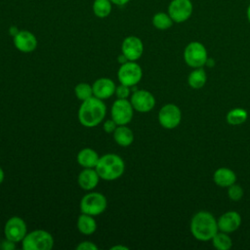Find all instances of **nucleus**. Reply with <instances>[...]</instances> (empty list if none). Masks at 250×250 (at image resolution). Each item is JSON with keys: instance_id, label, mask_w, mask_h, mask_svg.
Listing matches in <instances>:
<instances>
[{"instance_id": "nucleus-1", "label": "nucleus", "mask_w": 250, "mask_h": 250, "mask_svg": "<svg viewBox=\"0 0 250 250\" xmlns=\"http://www.w3.org/2000/svg\"><path fill=\"white\" fill-rule=\"evenodd\" d=\"M106 106L103 100L92 96L82 102L78 109V120L87 128L98 126L105 117Z\"/></svg>"}, {"instance_id": "nucleus-2", "label": "nucleus", "mask_w": 250, "mask_h": 250, "mask_svg": "<svg viewBox=\"0 0 250 250\" xmlns=\"http://www.w3.org/2000/svg\"><path fill=\"white\" fill-rule=\"evenodd\" d=\"M190 232L200 241H209L219 231L217 219L208 211H198L190 220Z\"/></svg>"}, {"instance_id": "nucleus-3", "label": "nucleus", "mask_w": 250, "mask_h": 250, "mask_svg": "<svg viewBox=\"0 0 250 250\" xmlns=\"http://www.w3.org/2000/svg\"><path fill=\"white\" fill-rule=\"evenodd\" d=\"M95 169L101 179L105 181H113L123 175L125 163L119 155L114 153H106L100 156Z\"/></svg>"}, {"instance_id": "nucleus-4", "label": "nucleus", "mask_w": 250, "mask_h": 250, "mask_svg": "<svg viewBox=\"0 0 250 250\" xmlns=\"http://www.w3.org/2000/svg\"><path fill=\"white\" fill-rule=\"evenodd\" d=\"M21 243L23 250H51L54 246V238L50 232L36 229L26 233Z\"/></svg>"}, {"instance_id": "nucleus-5", "label": "nucleus", "mask_w": 250, "mask_h": 250, "mask_svg": "<svg viewBox=\"0 0 250 250\" xmlns=\"http://www.w3.org/2000/svg\"><path fill=\"white\" fill-rule=\"evenodd\" d=\"M185 62L192 67H203L208 61V54L205 46L198 41L189 42L184 50Z\"/></svg>"}, {"instance_id": "nucleus-6", "label": "nucleus", "mask_w": 250, "mask_h": 250, "mask_svg": "<svg viewBox=\"0 0 250 250\" xmlns=\"http://www.w3.org/2000/svg\"><path fill=\"white\" fill-rule=\"evenodd\" d=\"M107 201L104 194L100 192H89L85 194L80 201L81 213L91 216H98L106 209Z\"/></svg>"}, {"instance_id": "nucleus-7", "label": "nucleus", "mask_w": 250, "mask_h": 250, "mask_svg": "<svg viewBox=\"0 0 250 250\" xmlns=\"http://www.w3.org/2000/svg\"><path fill=\"white\" fill-rule=\"evenodd\" d=\"M143 77L142 67L135 62L128 61L122 63L117 71V78L121 84L129 87L138 84Z\"/></svg>"}, {"instance_id": "nucleus-8", "label": "nucleus", "mask_w": 250, "mask_h": 250, "mask_svg": "<svg viewBox=\"0 0 250 250\" xmlns=\"http://www.w3.org/2000/svg\"><path fill=\"white\" fill-rule=\"evenodd\" d=\"M182 120V111L180 107L174 104H164L158 112L159 124L168 130L178 127Z\"/></svg>"}, {"instance_id": "nucleus-9", "label": "nucleus", "mask_w": 250, "mask_h": 250, "mask_svg": "<svg viewBox=\"0 0 250 250\" xmlns=\"http://www.w3.org/2000/svg\"><path fill=\"white\" fill-rule=\"evenodd\" d=\"M192 12L191 0H172L168 5V14L176 23L187 21L191 17Z\"/></svg>"}, {"instance_id": "nucleus-10", "label": "nucleus", "mask_w": 250, "mask_h": 250, "mask_svg": "<svg viewBox=\"0 0 250 250\" xmlns=\"http://www.w3.org/2000/svg\"><path fill=\"white\" fill-rule=\"evenodd\" d=\"M110 114L117 125H127L133 118L134 108L127 99H117L111 106Z\"/></svg>"}, {"instance_id": "nucleus-11", "label": "nucleus", "mask_w": 250, "mask_h": 250, "mask_svg": "<svg viewBox=\"0 0 250 250\" xmlns=\"http://www.w3.org/2000/svg\"><path fill=\"white\" fill-rule=\"evenodd\" d=\"M4 233L6 239L18 243L22 241L27 233V228L25 222L20 217H11L5 224Z\"/></svg>"}, {"instance_id": "nucleus-12", "label": "nucleus", "mask_w": 250, "mask_h": 250, "mask_svg": "<svg viewBox=\"0 0 250 250\" xmlns=\"http://www.w3.org/2000/svg\"><path fill=\"white\" fill-rule=\"evenodd\" d=\"M133 108L139 112L145 113L150 111L155 105L154 96L146 90H137L131 95L130 99Z\"/></svg>"}, {"instance_id": "nucleus-13", "label": "nucleus", "mask_w": 250, "mask_h": 250, "mask_svg": "<svg viewBox=\"0 0 250 250\" xmlns=\"http://www.w3.org/2000/svg\"><path fill=\"white\" fill-rule=\"evenodd\" d=\"M122 54L127 58L128 61H138L144 53L143 41L134 35L126 37L121 44Z\"/></svg>"}, {"instance_id": "nucleus-14", "label": "nucleus", "mask_w": 250, "mask_h": 250, "mask_svg": "<svg viewBox=\"0 0 250 250\" xmlns=\"http://www.w3.org/2000/svg\"><path fill=\"white\" fill-rule=\"evenodd\" d=\"M13 41L16 49L22 53H31L37 47L35 35L28 30H20L14 36Z\"/></svg>"}, {"instance_id": "nucleus-15", "label": "nucleus", "mask_w": 250, "mask_h": 250, "mask_svg": "<svg viewBox=\"0 0 250 250\" xmlns=\"http://www.w3.org/2000/svg\"><path fill=\"white\" fill-rule=\"evenodd\" d=\"M218 229L221 231L230 233L239 229L241 225V216L236 211H227L217 220Z\"/></svg>"}, {"instance_id": "nucleus-16", "label": "nucleus", "mask_w": 250, "mask_h": 250, "mask_svg": "<svg viewBox=\"0 0 250 250\" xmlns=\"http://www.w3.org/2000/svg\"><path fill=\"white\" fill-rule=\"evenodd\" d=\"M93 95L101 100H105L110 98L115 93L116 85L113 80L107 77H102L97 79L92 85Z\"/></svg>"}, {"instance_id": "nucleus-17", "label": "nucleus", "mask_w": 250, "mask_h": 250, "mask_svg": "<svg viewBox=\"0 0 250 250\" xmlns=\"http://www.w3.org/2000/svg\"><path fill=\"white\" fill-rule=\"evenodd\" d=\"M100 176L98 175L96 169L94 168H85L78 175V185L81 188L85 190L94 189L100 181Z\"/></svg>"}, {"instance_id": "nucleus-18", "label": "nucleus", "mask_w": 250, "mask_h": 250, "mask_svg": "<svg viewBox=\"0 0 250 250\" xmlns=\"http://www.w3.org/2000/svg\"><path fill=\"white\" fill-rule=\"evenodd\" d=\"M214 183L221 188H229L236 181L235 173L227 167L218 168L213 174Z\"/></svg>"}, {"instance_id": "nucleus-19", "label": "nucleus", "mask_w": 250, "mask_h": 250, "mask_svg": "<svg viewBox=\"0 0 250 250\" xmlns=\"http://www.w3.org/2000/svg\"><path fill=\"white\" fill-rule=\"evenodd\" d=\"M99 154L96 150L90 147L81 149L77 154V162L84 168H95L99 161Z\"/></svg>"}, {"instance_id": "nucleus-20", "label": "nucleus", "mask_w": 250, "mask_h": 250, "mask_svg": "<svg viewBox=\"0 0 250 250\" xmlns=\"http://www.w3.org/2000/svg\"><path fill=\"white\" fill-rule=\"evenodd\" d=\"M113 138L117 145L121 146H128L134 141V134L126 125H118L113 132Z\"/></svg>"}, {"instance_id": "nucleus-21", "label": "nucleus", "mask_w": 250, "mask_h": 250, "mask_svg": "<svg viewBox=\"0 0 250 250\" xmlns=\"http://www.w3.org/2000/svg\"><path fill=\"white\" fill-rule=\"evenodd\" d=\"M77 229L82 234L90 235L96 231L97 223L93 216L82 213L77 220Z\"/></svg>"}, {"instance_id": "nucleus-22", "label": "nucleus", "mask_w": 250, "mask_h": 250, "mask_svg": "<svg viewBox=\"0 0 250 250\" xmlns=\"http://www.w3.org/2000/svg\"><path fill=\"white\" fill-rule=\"evenodd\" d=\"M206 81L207 74L202 67L193 68L188 77V84L192 89H201L206 84Z\"/></svg>"}, {"instance_id": "nucleus-23", "label": "nucleus", "mask_w": 250, "mask_h": 250, "mask_svg": "<svg viewBox=\"0 0 250 250\" xmlns=\"http://www.w3.org/2000/svg\"><path fill=\"white\" fill-rule=\"evenodd\" d=\"M248 117L247 111L242 107H234L228 111L226 115V120L229 125L238 126L243 124Z\"/></svg>"}, {"instance_id": "nucleus-24", "label": "nucleus", "mask_w": 250, "mask_h": 250, "mask_svg": "<svg viewBox=\"0 0 250 250\" xmlns=\"http://www.w3.org/2000/svg\"><path fill=\"white\" fill-rule=\"evenodd\" d=\"M212 244L218 250H229L232 247V240L230 236L224 231L219 230L212 237Z\"/></svg>"}, {"instance_id": "nucleus-25", "label": "nucleus", "mask_w": 250, "mask_h": 250, "mask_svg": "<svg viewBox=\"0 0 250 250\" xmlns=\"http://www.w3.org/2000/svg\"><path fill=\"white\" fill-rule=\"evenodd\" d=\"M174 21L168 13L158 12L152 17V24L156 29L166 30L173 25Z\"/></svg>"}, {"instance_id": "nucleus-26", "label": "nucleus", "mask_w": 250, "mask_h": 250, "mask_svg": "<svg viewBox=\"0 0 250 250\" xmlns=\"http://www.w3.org/2000/svg\"><path fill=\"white\" fill-rule=\"evenodd\" d=\"M112 9V3L110 0H94L93 12L98 18H106Z\"/></svg>"}, {"instance_id": "nucleus-27", "label": "nucleus", "mask_w": 250, "mask_h": 250, "mask_svg": "<svg viewBox=\"0 0 250 250\" xmlns=\"http://www.w3.org/2000/svg\"><path fill=\"white\" fill-rule=\"evenodd\" d=\"M74 93H75V96L78 100L80 101H85L89 98H91L93 95V88L90 84L88 83H85V82H82V83H78L76 86H75V89H74Z\"/></svg>"}, {"instance_id": "nucleus-28", "label": "nucleus", "mask_w": 250, "mask_h": 250, "mask_svg": "<svg viewBox=\"0 0 250 250\" xmlns=\"http://www.w3.org/2000/svg\"><path fill=\"white\" fill-rule=\"evenodd\" d=\"M228 195L232 201H238L243 196V189L237 184H232L228 188Z\"/></svg>"}, {"instance_id": "nucleus-29", "label": "nucleus", "mask_w": 250, "mask_h": 250, "mask_svg": "<svg viewBox=\"0 0 250 250\" xmlns=\"http://www.w3.org/2000/svg\"><path fill=\"white\" fill-rule=\"evenodd\" d=\"M117 99H127L130 96V87L124 84H121L116 86L115 93Z\"/></svg>"}, {"instance_id": "nucleus-30", "label": "nucleus", "mask_w": 250, "mask_h": 250, "mask_svg": "<svg viewBox=\"0 0 250 250\" xmlns=\"http://www.w3.org/2000/svg\"><path fill=\"white\" fill-rule=\"evenodd\" d=\"M117 126H118V125H117L112 119H108V120H106V121L104 123L103 129H104V131L105 133L110 134V133H113V132H114V130L116 129Z\"/></svg>"}, {"instance_id": "nucleus-31", "label": "nucleus", "mask_w": 250, "mask_h": 250, "mask_svg": "<svg viewBox=\"0 0 250 250\" xmlns=\"http://www.w3.org/2000/svg\"><path fill=\"white\" fill-rule=\"evenodd\" d=\"M76 249L77 250H97L98 246L91 241H83L76 246Z\"/></svg>"}, {"instance_id": "nucleus-32", "label": "nucleus", "mask_w": 250, "mask_h": 250, "mask_svg": "<svg viewBox=\"0 0 250 250\" xmlns=\"http://www.w3.org/2000/svg\"><path fill=\"white\" fill-rule=\"evenodd\" d=\"M2 248L6 249V250H12V249H15V242H12L8 239H6V241H3L2 243Z\"/></svg>"}, {"instance_id": "nucleus-33", "label": "nucleus", "mask_w": 250, "mask_h": 250, "mask_svg": "<svg viewBox=\"0 0 250 250\" xmlns=\"http://www.w3.org/2000/svg\"><path fill=\"white\" fill-rule=\"evenodd\" d=\"M130 0H110V2L116 6H124L126 5Z\"/></svg>"}, {"instance_id": "nucleus-34", "label": "nucleus", "mask_w": 250, "mask_h": 250, "mask_svg": "<svg viewBox=\"0 0 250 250\" xmlns=\"http://www.w3.org/2000/svg\"><path fill=\"white\" fill-rule=\"evenodd\" d=\"M117 61H118V62L120 63V64H122V63H124V62H128V60H127V58L122 54V55H120L119 57H118V59H117Z\"/></svg>"}, {"instance_id": "nucleus-35", "label": "nucleus", "mask_w": 250, "mask_h": 250, "mask_svg": "<svg viewBox=\"0 0 250 250\" xmlns=\"http://www.w3.org/2000/svg\"><path fill=\"white\" fill-rule=\"evenodd\" d=\"M117 249H119V250H128L129 248L128 247H126V246H123V245H115V246H112L111 248H110V250H117Z\"/></svg>"}, {"instance_id": "nucleus-36", "label": "nucleus", "mask_w": 250, "mask_h": 250, "mask_svg": "<svg viewBox=\"0 0 250 250\" xmlns=\"http://www.w3.org/2000/svg\"><path fill=\"white\" fill-rule=\"evenodd\" d=\"M19 31H20V30H19L16 26H11V28H10V33H11L13 36H15Z\"/></svg>"}, {"instance_id": "nucleus-37", "label": "nucleus", "mask_w": 250, "mask_h": 250, "mask_svg": "<svg viewBox=\"0 0 250 250\" xmlns=\"http://www.w3.org/2000/svg\"><path fill=\"white\" fill-rule=\"evenodd\" d=\"M4 178H5V174H4V171H3V169L0 167V185L3 183V181H4Z\"/></svg>"}, {"instance_id": "nucleus-38", "label": "nucleus", "mask_w": 250, "mask_h": 250, "mask_svg": "<svg viewBox=\"0 0 250 250\" xmlns=\"http://www.w3.org/2000/svg\"><path fill=\"white\" fill-rule=\"evenodd\" d=\"M246 17H247V20H248V21L250 23V4L248 5L247 10H246Z\"/></svg>"}]
</instances>
